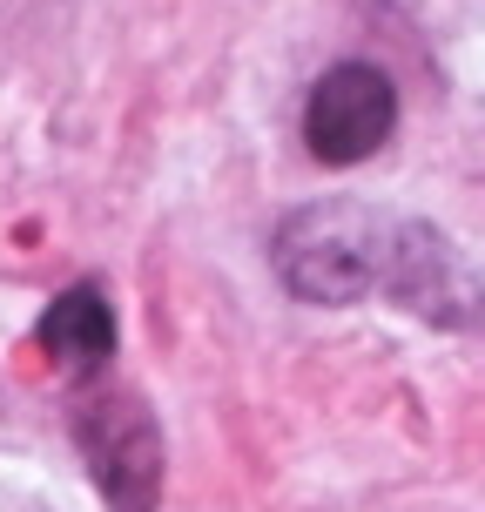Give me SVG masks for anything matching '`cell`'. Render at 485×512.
<instances>
[{"mask_svg":"<svg viewBox=\"0 0 485 512\" xmlns=\"http://www.w3.org/2000/svg\"><path fill=\"white\" fill-rule=\"evenodd\" d=\"M75 438L88 452V472L115 512H155V492H162V438H155V418L135 398H102L75 418Z\"/></svg>","mask_w":485,"mask_h":512,"instance_id":"obj_3","label":"cell"},{"mask_svg":"<svg viewBox=\"0 0 485 512\" xmlns=\"http://www.w3.org/2000/svg\"><path fill=\"white\" fill-rule=\"evenodd\" d=\"M41 351L61 364V378H95L108 358H115V310L95 283H75L68 297H54L48 317H41Z\"/></svg>","mask_w":485,"mask_h":512,"instance_id":"obj_4","label":"cell"},{"mask_svg":"<svg viewBox=\"0 0 485 512\" xmlns=\"http://www.w3.org/2000/svg\"><path fill=\"white\" fill-rule=\"evenodd\" d=\"M391 128H398V88L371 61H337L304 102V142L331 169H351L364 155H378L391 142Z\"/></svg>","mask_w":485,"mask_h":512,"instance_id":"obj_2","label":"cell"},{"mask_svg":"<svg viewBox=\"0 0 485 512\" xmlns=\"http://www.w3.org/2000/svg\"><path fill=\"white\" fill-rule=\"evenodd\" d=\"M277 277L304 304H358L384 290L391 304L432 324H485V283L459 263L445 236L344 196L297 209L277 230Z\"/></svg>","mask_w":485,"mask_h":512,"instance_id":"obj_1","label":"cell"}]
</instances>
